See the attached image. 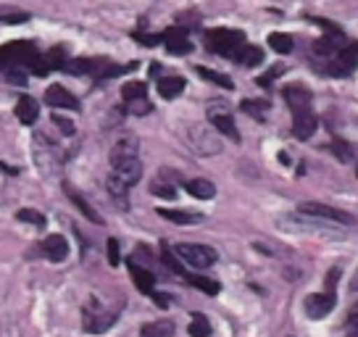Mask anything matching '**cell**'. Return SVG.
<instances>
[{"label":"cell","mask_w":358,"mask_h":337,"mask_svg":"<svg viewBox=\"0 0 358 337\" xmlns=\"http://www.w3.org/2000/svg\"><path fill=\"white\" fill-rule=\"evenodd\" d=\"M11 66L29 69V74H37V77H45L48 71H53L50 61H48V53H40L32 43H22V40L0 48V69L6 71Z\"/></svg>","instance_id":"cell-1"},{"label":"cell","mask_w":358,"mask_h":337,"mask_svg":"<svg viewBox=\"0 0 358 337\" xmlns=\"http://www.w3.org/2000/svg\"><path fill=\"white\" fill-rule=\"evenodd\" d=\"M137 64H127V66H116L113 61H106V58H77V61H66L64 64V71L69 74H85V77L92 79H108V77H119L124 71H134Z\"/></svg>","instance_id":"cell-2"},{"label":"cell","mask_w":358,"mask_h":337,"mask_svg":"<svg viewBox=\"0 0 358 337\" xmlns=\"http://www.w3.org/2000/svg\"><path fill=\"white\" fill-rule=\"evenodd\" d=\"M206 43H208V50L219 53L222 58H229V61H235L240 48L248 45L245 34L240 29H224V27L206 32Z\"/></svg>","instance_id":"cell-3"},{"label":"cell","mask_w":358,"mask_h":337,"mask_svg":"<svg viewBox=\"0 0 358 337\" xmlns=\"http://www.w3.org/2000/svg\"><path fill=\"white\" fill-rule=\"evenodd\" d=\"M313 22H316L319 27H322V29H324V37H319V40L313 43V56L329 61V58H335L337 53H340V50L348 45L345 34H343V29H340V27L329 24L327 19H313Z\"/></svg>","instance_id":"cell-4"},{"label":"cell","mask_w":358,"mask_h":337,"mask_svg":"<svg viewBox=\"0 0 358 337\" xmlns=\"http://www.w3.org/2000/svg\"><path fill=\"white\" fill-rule=\"evenodd\" d=\"M174 253L190 269H208V266H213L219 261V253L211 245H201V243H179L174 248Z\"/></svg>","instance_id":"cell-5"},{"label":"cell","mask_w":358,"mask_h":337,"mask_svg":"<svg viewBox=\"0 0 358 337\" xmlns=\"http://www.w3.org/2000/svg\"><path fill=\"white\" fill-rule=\"evenodd\" d=\"M298 214L308 216V219H316V222H327V224H340V227L356 224V219H353L350 214L340 211V208H332V206H327V203L306 201L298 206Z\"/></svg>","instance_id":"cell-6"},{"label":"cell","mask_w":358,"mask_h":337,"mask_svg":"<svg viewBox=\"0 0 358 337\" xmlns=\"http://www.w3.org/2000/svg\"><path fill=\"white\" fill-rule=\"evenodd\" d=\"M206 116H208V122L216 132H222L224 137H229L232 143H240V132H237V124L232 119V111H229V106L224 101H213L208 103V108H206Z\"/></svg>","instance_id":"cell-7"},{"label":"cell","mask_w":358,"mask_h":337,"mask_svg":"<svg viewBox=\"0 0 358 337\" xmlns=\"http://www.w3.org/2000/svg\"><path fill=\"white\" fill-rule=\"evenodd\" d=\"M358 69V40H350L335 58H329L324 66V74L329 77H348Z\"/></svg>","instance_id":"cell-8"},{"label":"cell","mask_w":358,"mask_h":337,"mask_svg":"<svg viewBox=\"0 0 358 337\" xmlns=\"http://www.w3.org/2000/svg\"><path fill=\"white\" fill-rule=\"evenodd\" d=\"M111 177L116 182H122L127 190H129V187H134L137 182L143 180V164H140V158L113 161V164H111Z\"/></svg>","instance_id":"cell-9"},{"label":"cell","mask_w":358,"mask_h":337,"mask_svg":"<svg viewBox=\"0 0 358 337\" xmlns=\"http://www.w3.org/2000/svg\"><path fill=\"white\" fill-rule=\"evenodd\" d=\"M34 161H37L40 171H45V174H50V171L58 166V161H61L56 145L45 135H40V132L34 135Z\"/></svg>","instance_id":"cell-10"},{"label":"cell","mask_w":358,"mask_h":337,"mask_svg":"<svg viewBox=\"0 0 358 337\" xmlns=\"http://www.w3.org/2000/svg\"><path fill=\"white\" fill-rule=\"evenodd\" d=\"M303 306H306L308 319H324L327 314H332V308L337 306V295L329 290L313 292V295H308V298L303 301Z\"/></svg>","instance_id":"cell-11"},{"label":"cell","mask_w":358,"mask_h":337,"mask_svg":"<svg viewBox=\"0 0 358 337\" xmlns=\"http://www.w3.org/2000/svg\"><path fill=\"white\" fill-rule=\"evenodd\" d=\"M45 106H50V108H56V111H79V101L71 95V92L64 87V85H50L48 90H45Z\"/></svg>","instance_id":"cell-12"},{"label":"cell","mask_w":358,"mask_h":337,"mask_svg":"<svg viewBox=\"0 0 358 337\" xmlns=\"http://www.w3.org/2000/svg\"><path fill=\"white\" fill-rule=\"evenodd\" d=\"M282 95H285V101H287V106H290L292 113L311 111L313 95H311V90H308V87H303V85H292V87H287Z\"/></svg>","instance_id":"cell-13"},{"label":"cell","mask_w":358,"mask_h":337,"mask_svg":"<svg viewBox=\"0 0 358 337\" xmlns=\"http://www.w3.org/2000/svg\"><path fill=\"white\" fill-rule=\"evenodd\" d=\"M127 269L132 274V282L137 285V290L143 292V295H153L156 292V274L145 266H140V264H134L132 259L127 261Z\"/></svg>","instance_id":"cell-14"},{"label":"cell","mask_w":358,"mask_h":337,"mask_svg":"<svg viewBox=\"0 0 358 337\" xmlns=\"http://www.w3.org/2000/svg\"><path fill=\"white\" fill-rule=\"evenodd\" d=\"M161 40L166 43V50L171 56H187L192 50V43L185 34V27H177V29H169V32L161 34Z\"/></svg>","instance_id":"cell-15"},{"label":"cell","mask_w":358,"mask_h":337,"mask_svg":"<svg viewBox=\"0 0 358 337\" xmlns=\"http://www.w3.org/2000/svg\"><path fill=\"white\" fill-rule=\"evenodd\" d=\"M43 256L53 264H61V261L69 256V243L64 235H48L43 240Z\"/></svg>","instance_id":"cell-16"},{"label":"cell","mask_w":358,"mask_h":337,"mask_svg":"<svg viewBox=\"0 0 358 337\" xmlns=\"http://www.w3.org/2000/svg\"><path fill=\"white\" fill-rule=\"evenodd\" d=\"M140 148V143H137V137L134 135H124V137H119L116 143H113V148H111V153H108V161H127V158H140L137 150Z\"/></svg>","instance_id":"cell-17"},{"label":"cell","mask_w":358,"mask_h":337,"mask_svg":"<svg viewBox=\"0 0 358 337\" xmlns=\"http://www.w3.org/2000/svg\"><path fill=\"white\" fill-rule=\"evenodd\" d=\"M82 322H85V329H87V332H106V329L116 322V316L95 314V303L90 301V306H85V311H82Z\"/></svg>","instance_id":"cell-18"},{"label":"cell","mask_w":358,"mask_h":337,"mask_svg":"<svg viewBox=\"0 0 358 337\" xmlns=\"http://www.w3.org/2000/svg\"><path fill=\"white\" fill-rule=\"evenodd\" d=\"M316 132V116L313 111H301L292 113V135L298 140H308Z\"/></svg>","instance_id":"cell-19"},{"label":"cell","mask_w":358,"mask_h":337,"mask_svg":"<svg viewBox=\"0 0 358 337\" xmlns=\"http://www.w3.org/2000/svg\"><path fill=\"white\" fill-rule=\"evenodd\" d=\"M37 116H40V106H37V101L29 98V95H22V98L16 101V119H19L24 127H32V124L37 122Z\"/></svg>","instance_id":"cell-20"},{"label":"cell","mask_w":358,"mask_h":337,"mask_svg":"<svg viewBox=\"0 0 358 337\" xmlns=\"http://www.w3.org/2000/svg\"><path fill=\"white\" fill-rule=\"evenodd\" d=\"M185 77H161L158 79V95L164 98V101H174V98H179L182 92H185Z\"/></svg>","instance_id":"cell-21"},{"label":"cell","mask_w":358,"mask_h":337,"mask_svg":"<svg viewBox=\"0 0 358 337\" xmlns=\"http://www.w3.org/2000/svg\"><path fill=\"white\" fill-rule=\"evenodd\" d=\"M174 180H177V174H174V171H161V177H158V180L150 185L153 195L174 201V198H177V187H174Z\"/></svg>","instance_id":"cell-22"},{"label":"cell","mask_w":358,"mask_h":337,"mask_svg":"<svg viewBox=\"0 0 358 337\" xmlns=\"http://www.w3.org/2000/svg\"><path fill=\"white\" fill-rule=\"evenodd\" d=\"M64 190H66V195H69V201L74 203V206H77L79 211H82V214H85V219H90V222H92V224H103V219H101V214H98V211H95V208H92V206H90L87 201H85V198H82V195H79L77 190H74V187H71V185H64Z\"/></svg>","instance_id":"cell-23"},{"label":"cell","mask_w":358,"mask_h":337,"mask_svg":"<svg viewBox=\"0 0 358 337\" xmlns=\"http://www.w3.org/2000/svg\"><path fill=\"white\" fill-rule=\"evenodd\" d=\"M158 216L166 219V222H174V224H198L203 222L201 214H192V211H182V208H158Z\"/></svg>","instance_id":"cell-24"},{"label":"cell","mask_w":358,"mask_h":337,"mask_svg":"<svg viewBox=\"0 0 358 337\" xmlns=\"http://www.w3.org/2000/svg\"><path fill=\"white\" fill-rule=\"evenodd\" d=\"M185 190L190 192L192 198H198V201H211L213 195H216V187L208 180H187L185 182Z\"/></svg>","instance_id":"cell-25"},{"label":"cell","mask_w":358,"mask_h":337,"mask_svg":"<svg viewBox=\"0 0 358 337\" xmlns=\"http://www.w3.org/2000/svg\"><path fill=\"white\" fill-rule=\"evenodd\" d=\"M32 19V13L29 11H22V8H16V6H0V24H8V27H13V24H27Z\"/></svg>","instance_id":"cell-26"},{"label":"cell","mask_w":358,"mask_h":337,"mask_svg":"<svg viewBox=\"0 0 358 337\" xmlns=\"http://www.w3.org/2000/svg\"><path fill=\"white\" fill-rule=\"evenodd\" d=\"M235 64H243V66H258V64H264V50L248 43V45L240 48V53L235 56Z\"/></svg>","instance_id":"cell-27"},{"label":"cell","mask_w":358,"mask_h":337,"mask_svg":"<svg viewBox=\"0 0 358 337\" xmlns=\"http://www.w3.org/2000/svg\"><path fill=\"white\" fill-rule=\"evenodd\" d=\"M268 48L274 50V53H282V56H287V53H292V48H295V40H292L290 34L285 32H271L266 37Z\"/></svg>","instance_id":"cell-28"},{"label":"cell","mask_w":358,"mask_h":337,"mask_svg":"<svg viewBox=\"0 0 358 337\" xmlns=\"http://www.w3.org/2000/svg\"><path fill=\"white\" fill-rule=\"evenodd\" d=\"M140 337H174V324L169 319H161V322H150L140 329Z\"/></svg>","instance_id":"cell-29"},{"label":"cell","mask_w":358,"mask_h":337,"mask_svg":"<svg viewBox=\"0 0 358 337\" xmlns=\"http://www.w3.org/2000/svg\"><path fill=\"white\" fill-rule=\"evenodd\" d=\"M198 77H203L206 82H211V85H219V87H224V90H235V82L227 77V74H222V71L198 66Z\"/></svg>","instance_id":"cell-30"},{"label":"cell","mask_w":358,"mask_h":337,"mask_svg":"<svg viewBox=\"0 0 358 337\" xmlns=\"http://www.w3.org/2000/svg\"><path fill=\"white\" fill-rule=\"evenodd\" d=\"M185 280L190 282L192 287H198L201 292H206V295H219V290H222V285L216 280H208V277H198V274H187Z\"/></svg>","instance_id":"cell-31"},{"label":"cell","mask_w":358,"mask_h":337,"mask_svg":"<svg viewBox=\"0 0 358 337\" xmlns=\"http://www.w3.org/2000/svg\"><path fill=\"white\" fill-rule=\"evenodd\" d=\"M187 332H190V337H211V322L203 314H192Z\"/></svg>","instance_id":"cell-32"},{"label":"cell","mask_w":358,"mask_h":337,"mask_svg":"<svg viewBox=\"0 0 358 337\" xmlns=\"http://www.w3.org/2000/svg\"><path fill=\"white\" fill-rule=\"evenodd\" d=\"M240 106H243V111H245L248 116H253L256 122H264V119H266V113H268L266 101H250V98H245Z\"/></svg>","instance_id":"cell-33"},{"label":"cell","mask_w":358,"mask_h":337,"mask_svg":"<svg viewBox=\"0 0 358 337\" xmlns=\"http://www.w3.org/2000/svg\"><path fill=\"white\" fill-rule=\"evenodd\" d=\"M122 98L127 103L137 101V98H148V85L145 82H127L122 87Z\"/></svg>","instance_id":"cell-34"},{"label":"cell","mask_w":358,"mask_h":337,"mask_svg":"<svg viewBox=\"0 0 358 337\" xmlns=\"http://www.w3.org/2000/svg\"><path fill=\"white\" fill-rule=\"evenodd\" d=\"M161 259H164V264H166V266L171 271H174V274H179V277H187L185 266H182V264L177 261V253H174V250H171V248H169L166 243L161 245Z\"/></svg>","instance_id":"cell-35"},{"label":"cell","mask_w":358,"mask_h":337,"mask_svg":"<svg viewBox=\"0 0 358 337\" xmlns=\"http://www.w3.org/2000/svg\"><path fill=\"white\" fill-rule=\"evenodd\" d=\"M192 145H195V150L203 153V156H208V153H219V143H216L213 137H198L195 129H192Z\"/></svg>","instance_id":"cell-36"},{"label":"cell","mask_w":358,"mask_h":337,"mask_svg":"<svg viewBox=\"0 0 358 337\" xmlns=\"http://www.w3.org/2000/svg\"><path fill=\"white\" fill-rule=\"evenodd\" d=\"M16 219H19V222H27V224H32V227H40V229L45 227V216L40 214V211H34V208H22V211H16Z\"/></svg>","instance_id":"cell-37"},{"label":"cell","mask_w":358,"mask_h":337,"mask_svg":"<svg viewBox=\"0 0 358 337\" xmlns=\"http://www.w3.org/2000/svg\"><path fill=\"white\" fill-rule=\"evenodd\" d=\"M6 79H8L11 85H16V87H22V85H27V79H29V69H24V66L6 69Z\"/></svg>","instance_id":"cell-38"},{"label":"cell","mask_w":358,"mask_h":337,"mask_svg":"<svg viewBox=\"0 0 358 337\" xmlns=\"http://www.w3.org/2000/svg\"><path fill=\"white\" fill-rule=\"evenodd\" d=\"M127 111L132 113V116H148V113L153 111V103L148 101V98H137V101L127 103Z\"/></svg>","instance_id":"cell-39"},{"label":"cell","mask_w":358,"mask_h":337,"mask_svg":"<svg viewBox=\"0 0 358 337\" xmlns=\"http://www.w3.org/2000/svg\"><path fill=\"white\" fill-rule=\"evenodd\" d=\"M332 153H335L343 164H350V161H353V148L348 145V143H343V140H335V143H332Z\"/></svg>","instance_id":"cell-40"},{"label":"cell","mask_w":358,"mask_h":337,"mask_svg":"<svg viewBox=\"0 0 358 337\" xmlns=\"http://www.w3.org/2000/svg\"><path fill=\"white\" fill-rule=\"evenodd\" d=\"M53 124H56L58 129H61V135H66V137H71L74 132H77V127H74V122L71 119H66V116H61V113H53Z\"/></svg>","instance_id":"cell-41"},{"label":"cell","mask_w":358,"mask_h":337,"mask_svg":"<svg viewBox=\"0 0 358 337\" xmlns=\"http://www.w3.org/2000/svg\"><path fill=\"white\" fill-rule=\"evenodd\" d=\"M282 74H285V66H271L266 74H261L256 82L261 85V87H268V85H271V82H274L277 77H282Z\"/></svg>","instance_id":"cell-42"},{"label":"cell","mask_w":358,"mask_h":337,"mask_svg":"<svg viewBox=\"0 0 358 337\" xmlns=\"http://www.w3.org/2000/svg\"><path fill=\"white\" fill-rule=\"evenodd\" d=\"M345 327L350 329V337H358V303H353V308L348 311Z\"/></svg>","instance_id":"cell-43"},{"label":"cell","mask_w":358,"mask_h":337,"mask_svg":"<svg viewBox=\"0 0 358 337\" xmlns=\"http://www.w3.org/2000/svg\"><path fill=\"white\" fill-rule=\"evenodd\" d=\"M108 264H111V266H119V264H122V256H119V240H116V237L108 240Z\"/></svg>","instance_id":"cell-44"},{"label":"cell","mask_w":358,"mask_h":337,"mask_svg":"<svg viewBox=\"0 0 358 337\" xmlns=\"http://www.w3.org/2000/svg\"><path fill=\"white\" fill-rule=\"evenodd\" d=\"M150 298H153V301H156V306L158 308H169V306H171V298H169L166 292H153V295H150Z\"/></svg>","instance_id":"cell-45"},{"label":"cell","mask_w":358,"mask_h":337,"mask_svg":"<svg viewBox=\"0 0 358 337\" xmlns=\"http://www.w3.org/2000/svg\"><path fill=\"white\" fill-rule=\"evenodd\" d=\"M340 280V269H329V274H327V287L324 290H329V292H335V282Z\"/></svg>","instance_id":"cell-46"},{"label":"cell","mask_w":358,"mask_h":337,"mask_svg":"<svg viewBox=\"0 0 358 337\" xmlns=\"http://www.w3.org/2000/svg\"><path fill=\"white\" fill-rule=\"evenodd\" d=\"M350 290L358 292V271H356V274H353V282H350Z\"/></svg>","instance_id":"cell-47"},{"label":"cell","mask_w":358,"mask_h":337,"mask_svg":"<svg viewBox=\"0 0 358 337\" xmlns=\"http://www.w3.org/2000/svg\"><path fill=\"white\" fill-rule=\"evenodd\" d=\"M0 171H8V174H16V168H8L6 164H0Z\"/></svg>","instance_id":"cell-48"},{"label":"cell","mask_w":358,"mask_h":337,"mask_svg":"<svg viewBox=\"0 0 358 337\" xmlns=\"http://www.w3.org/2000/svg\"><path fill=\"white\" fill-rule=\"evenodd\" d=\"M356 177H358V166H356Z\"/></svg>","instance_id":"cell-49"}]
</instances>
